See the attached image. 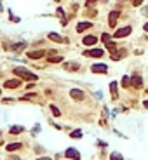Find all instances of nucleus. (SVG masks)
Masks as SVG:
<instances>
[{
    "instance_id": "nucleus-1",
    "label": "nucleus",
    "mask_w": 148,
    "mask_h": 160,
    "mask_svg": "<svg viewBox=\"0 0 148 160\" xmlns=\"http://www.w3.org/2000/svg\"><path fill=\"white\" fill-rule=\"evenodd\" d=\"M12 71H14L16 77H19V78H23V80H37L38 78L35 73H32V71H28V70H25V68H14Z\"/></svg>"
},
{
    "instance_id": "nucleus-2",
    "label": "nucleus",
    "mask_w": 148,
    "mask_h": 160,
    "mask_svg": "<svg viewBox=\"0 0 148 160\" xmlns=\"http://www.w3.org/2000/svg\"><path fill=\"white\" fill-rule=\"evenodd\" d=\"M132 28L131 26H124V28H119L115 33H113V37L115 38H122V37H127V35H131Z\"/></svg>"
},
{
    "instance_id": "nucleus-3",
    "label": "nucleus",
    "mask_w": 148,
    "mask_h": 160,
    "mask_svg": "<svg viewBox=\"0 0 148 160\" xmlns=\"http://www.w3.org/2000/svg\"><path fill=\"white\" fill-rule=\"evenodd\" d=\"M103 49H89V51H84V56L87 58H101L103 56Z\"/></svg>"
},
{
    "instance_id": "nucleus-4",
    "label": "nucleus",
    "mask_w": 148,
    "mask_h": 160,
    "mask_svg": "<svg viewBox=\"0 0 148 160\" xmlns=\"http://www.w3.org/2000/svg\"><path fill=\"white\" fill-rule=\"evenodd\" d=\"M91 71H92V73H106V71H108V66H106V64H101V63L92 64V66H91Z\"/></svg>"
},
{
    "instance_id": "nucleus-5",
    "label": "nucleus",
    "mask_w": 148,
    "mask_h": 160,
    "mask_svg": "<svg viewBox=\"0 0 148 160\" xmlns=\"http://www.w3.org/2000/svg\"><path fill=\"white\" fill-rule=\"evenodd\" d=\"M119 16H120V12L119 11H111L110 12V17H108V25H110V28L117 26V19H119Z\"/></svg>"
},
{
    "instance_id": "nucleus-6",
    "label": "nucleus",
    "mask_w": 148,
    "mask_h": 160,
    "mask_svg": "<svg viewBox=\"0 0 148 160\" xmlns=\"http://www.w3.org/2000/svg\"><path fill=\"white\" fill-rule=\"evenodd\" d=\"M19 86H21V78H11L4 84L6 89H16V87H19Z\"/></svg>"
},
{
    "instance_id": "nucleus-7",
    "label": "nucleus",
    "mask_w": 148,
    "mask_h": 160,
    "mask_svg": "<svg viewBox=\"0 0 148 160\" xmlns=\"http://www.w3.org/2000/svg\"><path fill=\"white\" fill-rule=\"evenodd\" d=\"M70 96L73 97V99H77V101H82V99H84V91H80V89H72V91H70Z\"/></svg>"
},
{
    "instance_id": "nucleus-8",
    "label": "nucleus",
    "mask_w": 148,
    "mask_h": 160,
    "mask_svg": "<svg viewBox=\"0 0 148 160\" xmlns=\"http://www.w3.org/2000/svg\"><path fill=\"white\" fill-rule=\"evenodd\" d=\"M45 51H30V52H28V58L30 59H40V58H44V56H45Z\"/></svg>"
},
{
    "instance_id": "nucleus-9",
    "label": "nucleus",
    "mask_w": 148,
    "mask_h": 160,
    "mask_svg": "<svg viewBox=\"0 0 148 160\" xmlns=\"http://www.w3.org/2000/svg\"><path fill=\"white\" fill-rule=\"evenodd\" d=\"M64 155L68 157V158H73V160H79L80 158V153L77 151L75 148H68L66 151H64Z\"/></svg>"
},
{
    "instance_id": "nucleus-10",
    "label": "nucleus",
    "mask_w": 148,
    "mask_h": 160,
    "mask_svg": "<svg viewBox=\"0 0 148 160\" xmlns=\"http://www.w3.org/2000/svg\"><path fill=\"white\" fill-rule=\"evenodd\" d=\"M131 84L136 87V89H141V87H143V80H141V77H139V75H132V77H131Z\"/></svg>"
},
{
    "instance_id": "nucleus-11",
    "label": "nucleus",
    "mask_w": 148,
    "mask_h": 160,
    "mask_svg": "<svg viewBox=\"0 0 148 160\" xmlns=\"http://www.w3.org/2000/svg\"><path fill=\"white\" fill-rule=\"evenodd\" d=\"M47 37H49V40H53V42H58V44H61V42H68V38H63L61 35H58V33H49Z\"/></svg>"
},
{
    "instance_id": "nucleus-12",
    "label": "nucleus",
    "mask_w": 148,
    "mask_h": 160,
    "mask_svg": "<svg viewBox=\"0 0 148 160\" xmlns=\"http://www.w3.org/2000/svg\"><path fill=\"white\" fill-rule=\"evenodd\" d=\"M91 26H92V23H89V21H82V23H79V25H77V32L82 33V32H85V30H89Z\"/></svg>"
},
{
    "instance_id": "nucleus-13",
    "label": "nucleus",
    "mask_w": 148,
    "mask_h": 160,
    "mask_svg": "<svg viewBox=\"0 0 148 160\" xmlns=\"http://www.w3.org/2000/svg\"><path fill=\"white\" fill-rule=\"evenodd\" d=\"M96 42H98V38H96L94 35H87V37H84V40H82L84 45H94Z\"/></svg>"
},
{
    "instance_id": "nucleus-14",
    "label": "nucleus",
    "mask_w": 148,
    "mask_h": 160,
    "mask_svg": "<svg viewBox=\"0 0 148 160\" xmlns=\"http://www.w3.org/2000/svg\"><path fill=\"white\" fill-rule=\"evenodd\" d=\"M63 68L68 70V71H77V70L80 68V64H79V63H64Z\"/></svg>"
},
{
    "instance_id": "nucleus-15",
    "label": "nucleus",
    "mask_w": 148,
    "mask_h": 160,
    "mask_svg": "<svg viewBox=\"0 0 148 160\" xmlns=\"http://www.w3.org/2000/svg\"><path fill=\"white\" fill-rule=\"evenodd\" d=\"M126 56V51H115V52H111V59L113 61H119V59H122Z\"/></svg>"
},
{
    "instance_id": "nucleus-16",
    "label": "nucleus",
    "mask_w": 148,
    "mask_h": 160,
    "mask_svg": "<svg viewBox=\"0 0 148 160\" xmlns=\"http://www.w3.org/2000/svg\"><path fill=\"white\" fill-rule=\"evenodd\" d=\"M110 92H111V99H117V97H119V92H117V82H111L110 84Z\"/></svg>"
},
{
    "instance_id": "nucleus-17",
    "label": "nucleus",
    "mask_w": 148,
    "mask_h": 160,
    "mask_svg": "<svg viewBox=\"0 0 148 160\" xmlns=\"http://www.w3.org/2000/svg\"><path fill=\"white\" fill-rule=\"evenodd\" d=\"M23 144L21 143H12V144H7V151H16V150H21Z\"/></svg>"
},
{
    "instance_id": "nucleus-18",
    "label": "nucleus",
    "mask_w": 148,
    "mask_h": 160,
    "mask_svg": "<svg viewBox=\"0 0 148 160\" xmlns=\"http://www.w3.org/2000/svg\"><path fill=\"white\" fill-rule=\"evenodd\" d=\"M25 47H26V44H25V42H19V44H14V45H11L9 49H11V51H16V52H18V51H23Z\"/></svg>"
},
{
    "instance_id": "nucleus-19",
    "label": "nucleus",
    "mask_w": 148,
    "mask_h": 160,
    "mask_svg": "<svg viewBox=\"0 0 148 160\" xmlns=\"http://www.w3.org/2000/svg\"><path fill=\"white\" fill-rule=\"evenodd\" d=\"M49 63H61L63 61V56H56V54H53V56H49Z\"/></svg>"
},
{
    "instance_id": "nucleus-20",
    "label": "nucleus",
    "mask_w": 148,
    "mask_h": 160,
    "mask_svg": "<svg viewBox=\"0 0 148 160\" xmlns=\"http://www.w3.org/2000/svg\"><path fill=\"white\" fill-rule=\"evenodd\" d=\"M11 134H19L23 132V125H14V127H11V131H9Z\"/></svg>"
},
{
    "instance_id": "nucleus-21",
    "label": "nucleus",
    "mask_w": 148,
    "mask_h": 160,
    "mask_svg": "<svg viewBox=\"0 0 148 160\" xmlns=\"http://www.w3.org/2000/svg\"><path fill=\"white\" fill-rule=\"evenodd\" d=\"M106 49H108V51H110V52H115L117 51V45H115V42H106Z\"/></svg>"
},
{
    "instance_id": "nucleus-22",
    "label": "nucleus",
    "mask_w": 148,
    "mask_h": 160,
    "mask_svg": "<svg viewBox=\"0 0 148 160\" xmlns=\"http://www.w3.org/2000/svg\"><path fill=\"white\" fill-rule=\"evenodd\" d=\"M51 110H53V115H54V117H61V112H59V108H58V106L51 105Z\"/></svg>"
},
{
    "instance_id": "nucleus-23",
    "label": "nucleus",
    "mask_w": 148,
    "mask_h": 160,
    "mask_svg": "<svg viewBox=\"0 0 148 160\" xmlns=\"http://www.w3.org/2000/svg\"><path fill=\"white\" fill-rule=\"evenodd\" d=\"M129 84H131V78H129V77H124V78H122V86L129 87Z\"/></svg>"
},
{
    "instance_id": "nucleus-24",
    "label": "nucleus",
    "mask_w": 148,
    "mask_h": 160,
    "mask_svg": "<svg viewBox=\"0 0 148 160\" xmlns=\"http://www.w3.org/2000/svg\"><path fill=\"white\" fill-rule=\"evenodd\" d=\"M101 40L106 44V42H110V40H111V37L108 35V33H103V35H101Z\"/></svg>"
},
{
    "instance_id": "nucleus-25",
    "label": "nucleus",
    "mask_w": 148,
    "mask_h": 160,
    "mask_svg": "<svg viewBox=\"0 0 148 160\" xmlns=\"http://www.w3.org/2000/svg\"><path fill=\"white\" fill-rule=\"evenodd\" d=\"M110 160H122V155L120 153H111V157H110Z\"/></svg>"
},
{
    "instance_id": "nucleus-26",
    "label": "nucleus",
    "mask_w": 148,
    "mask_h": 160,
    "mask_svg": "<svg viewBox=\"0 0 148 160\" xmlns=\"http://www.w3.org/2000/svg\"><path fill=\"white\" fill-rule=\"evenodd\" d=\"M70 136H72V138H73V139H79L80 136H82V132H80V131H73V132L70 134Z\"/></svg>"
},
{
    "instance_id": "nucleus-27",
    "label": "nucleus",
    "mask_w": 148,
    "mask_h": 160,
    "mask_svg": "<svg viewBox=\"0 0 148 160\" xmlns=\"http://www.w3.org/2000/svg\"><path fill=\"white\" fill-rule=\"evenodd\" d=\"M131 4L134 7H138V6H141V4H143V0H131Z\"/></svg>"
},
{
    "instance_id": "nucleus-28",
    "label": "nucleus",
    "mask_w": 148,
    "mask_h": 160,
    "mask_svg": "<svg viewBox=\"0 0 148 160\" xmlns=\"http://www.w3.org/2000/svg\"><path fill=\"white\" fill-rule=\"evenodd\" d=\"M98 0H87V6H92V4H96Z\"/></svg>"
},
{
    "instance_id": "nucleus-29",
    "label": "nucleus",
    "mask_w": 148,
    "mask_h": 160,
    "mask_svg": "<svg viewBox=\"0 0 148 160\" xmlns=\"http://www.w3.org/2000/svg\"><path fill=\"white\" fill-rule=\"evenodd\" d=\"M37 160H53L51 157H42V158H37Z\"/></svg>"
},
{
    "instance_id": "nucleus-30",
    "label": "nucleus",
    "mask_w": 148,
    "mask_h": 160,
    "mask_svg": "<svg viewBox=\"0 0 148 160\" xmlns=\"http://www.w3.org/2000/svg\"><path fill=\"white\" fill-rule=\"evenodd\" d=\"M143 28H145V32H148V23H146V25H145Z\"/></svg>"
},
{
    "instance_id": "nucleus-31",
    "label": "nucleus",
    "mask_w": 148,
    "mask_h": 160,
    "mask_svg": "<svg viewBox=\"0 0 148 160\" xmlns=\"http://www.w3.org/2000/svg\"><path fill=\"white\" fill-rule=\"evenodd\" d=\"M143 105H145V108H148V99H146L145 103H143Z\"/></svg>"
},
{
    "instance_id": "nucleus-32",
    "label": "nucleus",
    "mask_w": 148,
    "mask_h": 160,
    "mask_svg": "<svg viewBox=\"0 0 148 160\" xmlns=\"http://www.w3.org/2000/svg\"><path fill=\"white\" fill-rule=\"evenodd\" d=\"M145 12H146V14H148V7H146V9H145Z\"/></svg>"
},
{
    "instance_id": "nucleus-33",
    "label": "nucleus",
    "mask_w": 148,
    "mask_h": 160,
    "mask_svg": "<svg viewBox=\"0 0 148 160\" xmlns=\"http://www.w3.org/2000/svg\"><path fill=\"white\" fill-rule=\"evenodd\" d=\"M0 94H2V91H0Z\"/></svg>"
},
{
    "instance_id": "nucleus-34",
    "label": "nucleus",
    "mask_w": 148,
    "mask_h": 160,
    "mask_svg": "<svg viewBox=\"0 0 148 160\" xmlns=\"http://www.w3.org/2000/svg\"><path fill=\"white\" fill-rule=\"evenodd\" d=\"M72 160H73V158H72Z\"/></svg>"
},
{
    "instance_id": "nucleus-35",
    "label": "nucleus",
    "mask_w": 148,
    "mask_h": 160,
    "mask_svg": "<svg viewBox=\"0 0 148 160\" xmlns=\"http://www.w3.org/2000/svg\"><path fill=\"white\" fill-rule=\"evenodd\" d=\"M146 92H148V91H146Z\"/></svg>"
}]
</instances>
